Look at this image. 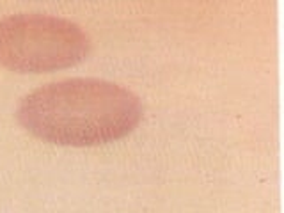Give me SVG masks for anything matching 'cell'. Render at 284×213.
<instances>
[{"label": "cell", "instance_id": "1", "mask_svg": "<svg viewBox=\"0 0 284 213\" xmlns=\"http://www.w3.org/2000/svg\"><path fill=\"white\" fill-rule=\"evenodd\" d=\"M22 125L52 144L100 146L128 135L142 117L139 98L117 84L69 78L22 100Z\"/></svg>", "mask_w": 284, "mask_h": 213}, {"label": "cell", "instance_id": "2", "mask_svg": "<svg viewBox=\"0 0 284 213\" xmlns=\"http://www.w3.org/2000/svg\"><path fill=\"white\" fill-rule=\"evenodd\" d=\"M91 41L78 25L44 15L0 20V64L20 73H50L75 66Z\"/></svg>", "mask_w": 284, "mask_h": 213}]
</instances>
